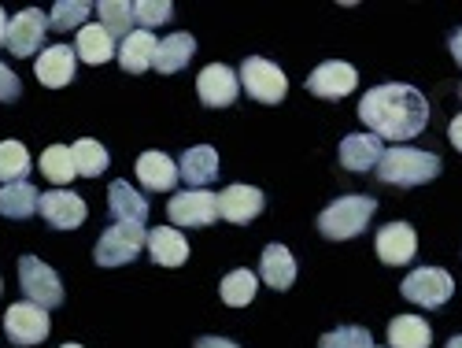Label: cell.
<instances>
[{
    "label": "cell",
    "instance_id": "obj_1",
    "mask_svg": "<svg viewBox=\"0 0 462 348\" xmlns=\"http://www.w3.org/2000/svg\"><path fill=\"white\" fill-rule=\"evenodd\" d=\"M359 119L370 127L374 137H389V141H407L418 137L430 123V100L421 97L414 86L389 82V86H374L359 100Z\"/></svg>",
    "mask_w": 462,
    "mask_h": 348
},
{
    "label": "cell",
    "instance_id": "obj_2",
    "mask_svg": "<svg viewBox=\"0 0 462 348\" xmlns=\"http://www.w3.org/2000/svg\"><path fill=\"white\" fill-rule=\"evenodd\" d=\"M440 167H444V164H440V156H433V152L396 145V148H389V152L381 156L377 178H381L384 185H403V189H411V185L433 182V178L440 174Z\"/></svg>",
    "mask_w": 462,
    "mask_h": 348
},
{
    "label": "cell",
    "instance_id": "obj_3",
    "mask_svg": "<svg viewBox=\"0 0 462 348\" xmlns=\"http://www.w3.org/2000/svg\"><path fill=\"white\" fill-rule=\"evenodd\" d=\"M377 212V201L366 197V193H348V197H337L322 215H319V230L329 238V241H348V238H359L366 222L374 219Z\"/></svg>",
    "mask_w": 462,
    "mask_h": 348
},
{
    "label": "cell",
    "instance_id": "obj_4",
    "mask_svg": "<svg viewBox=\"0 0 462 348\" xmlns=\"http://www.w3.org/2000/svg\"><path fill=\"white\" fill-rule=\"evenodd\" d=\"M148 245V230L144 226H134V222H115L111 230H104L97 249H93V259L100 267H126L141 256V249Z\"/></svg>",
    "mask_w": 462,
    "mask_h": 348
},
{
    "label": "cell",
    "instance_id": "obj_5",
    "mask_svg": "<svg viewBox=\"0 0 462 348\" xmlns=\"http://www.w3.org/2000/svg\"><path fill=\"white\" fill-rule=\"evenodd\" d=\"M241 86H245V93H248L252 100H259V104H278V100H285V93H289L285 71H282L278 63H271V60H263V56H248V60L241 63Z\"/></svg>",
    "mask_w": 462,
    "mask_h": 348
},
{
    "label": "cell",
    "instance_id": "obj_6",
    "mask_svg": "<svg viewBox=\"0 0 462 348\" xmlns=\"http://www.w3.org/2000/svg\"><path fill=\"white\" fill-rule=\"evenodd\" d=\"M19 286H23V293H26V300L30 304H37V307H60L63 304V282H60V275L49 267V263H42L37 256H19Z\"/></svg>",
    "mask_w": 462,
    "mask_h": 348
},
{
    "label": "cell",
    "instance_id": "obj_7",
    "mask_svg": "<svg viewBox=\"0 0 462 348\" xmlns=\"http://www.w3.org/2000/svg\"><path fill=\"white\" fill-rule=\"evenodd\" d=\"M400 293H403L411 304H421V307H440V304H448V300H451L455 282H451L448 270H440V267H414L411 275L403 278Z\"/></svg>",
    "mask_w": 462,
    "mask_h": 348
},
{
    "label": "cell",
    "instance_id": "obj_8",
    "mask_svg": "<svg viewBox=\"0 0 462 348\" xmlns=\"http://www.w3.org/2000/svg\"><path fill=\"white\" fill-rule=\"evenodd\" d=\"M167 215L174 226H211L218 219V193L211 189H185L167 201Z\"/></svg>",
    "mask_w": 462,
    "mask_h": 348
},
{
    "label": "cell",
    "instance_id": "obj_9",
    "mask_svg": "<svg viewBox=\"0 0 462 348\" xmlns=\"http://www.w3.org/2000/svg\"><path fill=\"white\" fill-rule=\"evenodd\" d=\"M359 86V74L352 63H344V60H326L311 71V79H307V89H311L315 97L322 100H344L352 89Z\"/></svg>",
    "mask_w": 462,
    "mask_h": 348
},
{
    "label": "cell",
    "instance_id": "obj_10",
    "mask_svg": "<svg viewBox=\"0 0 462 348\" xmlns=\"http://www.w3.org/2000/svg\"><path fill=\"white\" fill-rule=\"evenodd\" d=\"M5 334L15 344H42L49 337V312L30 304V300H19V304L8 307V315H5Z\"/></svg>",
    "mask_w": 462,
    "mask_h": 348
},
{
    "label": "cell",
    "instance_id": "obj_11",
    "mask_svg": "<svg viewBox=\"0 0 462 348\" xmlns=\"http://www.w3.org/2000/svg\"><path fill=\"white\" fill-rule=\"evenodd\" d=\"M45 30H49V15L37 12V8H26L8 23V42L5 45H8L12 56L26 60V56H33L37 49L45 45Z\"/></svg>",
    "mask_w": 462,
    "mask_h": 348
},
{
    "label": "cell",
    "instance_id": "obj_12",
    "mask_svg": "<svg viewBox=\"0 0 462 348\" xmlns=\"http://www.w3.org/2000/svg\"><path fill=\"white\" fill-rule=\"evenodd\" d=\"M37 212H42V219L56 230H74L86 222V201L79 197V193L70 189H52V193H42V201H37Z\"/></svg>",
    "mask_w": 462,
    "mask_h": 348
},
{
    "label": "cell",
    "instance_id": "obj_13",
    "mask_svg": "<svg viewBox=\"0 0 462 348\" xmlns=\"http://www.w3.org/2000/svg\"><path fill=\"white\" fill-rule=\"evenodd\" d=\"M197 93H200L204 108H229L241 93V79L226 63H208L197 79Z\"/></svg>",
    "mask_w": 462,
    "mask_h": 348
},
{
    "label": "cell",
    "instance_id": "obj_14",
    "mask_svg": "<svg viewBox=\"0 0 462 348\" xmlns=\"http://www.w3.org/2000/svg\"><path fill=\"white\" fill-rule=\"evenodd\" d=\"M418 252V234H414V226L407 222H389V226H381L377 230V256L389 263V267H403L411 263Z\"/></svg>",
    "mask_w": 462,
    "mask_h": 348
},
{
    "label": "cell",
    "instance_id": "obj_15",
    "mask_svg": "<svg viewBox=\"0 0 462 348\" xmlns=\"http://www.w3.org/2000/svg\"><path fill=\"white\" fill-rule=\"evenodd\" d=\"M74 67H79V56H74V49L70 45H52V49H45L42 56H37L33 74L42 79V86L63 89L74 79Z\"/></svg>",
    "mask_w": 462,
    "mask_h": 348
},
{
    "label": "cell",
    "instance_id": "obj_16",
    "mask_svg": "<svg viewBox=\"0 0 462 348\" xmlns=\"http://www.w3.org/2000/svg\"><path fill=\"white\" fill-rule=\"evenodd\" d=\"M263 204L266 201H263V193L255 185H229V189L218 193V215L229 219V222H237V226L252 222L263 212Z\"/></svg>",
    "mask_w": 462,
    "mask_h": 348
},
{
    "label": "cell",
    "instance_id": "obj_17",
    "mask_svg": "<svg viewBox=\"0 0 462 348\" xmlns=\"http://www.w3.org/2000/svg\"><path fill=\"white\" fill-rule=\"evenodd\" d=\"M381 156H384V145H381V137H374V134H348V137L340 141V167H344V171L363 174V171L377 167Z\"/></svg>",
    "mask_w": 462,
    "mask_h": 348
},
{
    "label": "cell",
    "instance_id": "obj_18",
    "mask_svg": "<svg viewBox=\"0 0 462 348\" xmlns=\"http://www.w3.org/2000/svg\"><path fill=\"white\" fill-rule=\"evenodd\" d=\"M137 182L144 185V189H152V193H171L174 189V182H178V164L167 156V152H141L137 156Z\"/></svg>",
    "mask_w": 462,
    "mask_h": 348
},
{
    "label": "cell",
    "instance_id": "obj_19",
    "mask_svg": "<svg viewBox=\"0 0 462 348\" xmlns=\"http://www.w3.org/2000/svg\"><path fill=\"white\" fill-rule=\"evenodd\" d=\"M259 278L271 286V289H278V293H285L292 282H296V256L285 249V245H266L263 249V256H259Z\"/></svg>",
    "mask_w": 462,
    "mask_h": 348
},
{
    "label": "cell",
    "instance_id": "obj_20",
    "mask_svg": "<svg viewBox=\"0 0 462 348\" xmlns=\"http://www.w3.org/2000/svg\"><path fill=\"white\" fill-rule=\"evenodd\" d=\"M107 212H111L115 222H134V226L148 222V201L130 182H111L107 185Z\"/></svg>",
    "mask_w": 462,
    "mask_h": 348
},
{
    "label": "cell",
    "instance_id": "obj_21",
    "mask_svg": "<svg viewBox=\"0 0 462 348\" xmlns=\"http://www.w3.org/2000/svg\"><path fill=\"white\" fill-rule=\"evenodd\" d=\"M178 178L189 182L192 189H200V185H211L218 178V152L211 145H197V148H189L181 164H178Z\"/></svg>",
    "mask_w": 462,
    "mask_h": 348
},
{
    "label": "cell",
    "instance_id": "obj_22",
    "mask_svg": "<svg viewBox=\"0 0 462 348\" xmlns=\"http://www.w3.org/2000/svg\"><path fill=\"white\" fill-rule=\"evenodd\" d=\"M148 252L160 267H181L189 259V241L174 226H156V230H148Z\"/></svg>",
    "mask_w": 462,
    "mask_h": 348
},
{
    "label": "cell",
    "instance_id": "obj_23",
    "mask_svg": "<svg viewBox=\"0 0 462 348\" xmlns=\"http://www.w3.org/2000/svg\"><path fill=\"white\" fill-rule=\"evenodd\" d=\"M156 49H160V42H156V37H152L148 30H134L130 37H123V45H119V63H123V71H130V74L148 71L152 63H156Z\"/></svg>",
    "mask_w": 462,
    "mask_h": 348
},
{
    "label": "cell",
    "instance_id": "obj_24",
    "mask_svg": "<svg viewBox=\"0 0 462 348\" xmlns=\"http://www.w3.org/2000/svg\"><path fill=\"white\" fill-rule=\"evenodd\" d=\"M192 52H197V37L178 30V33H171V37H163V42H160L156 63H152V67L163 71V74H174V71H181L192 60Z\"/></svg>",
    "mask_w": 462,
    "mask_h": 348
},
{
    "label": "cell",
    "instance_id": "obj_25",
    "mask_svg": "<svg viewBox=\"0 0 462 348\" xmlns=\"http://www.w3.org/2000/svg\"><path fill=\"white\" fill-rule=\"evenodd\" d=\"M37 201H42V193H37L30 182H12V185H0V215L5 219H30L37 212Z\"/></svg>",
    "mask_w": 462,
    "mask_h": 348
},
{
    "label": "cell",
    "instance_id": "obj_26",
    "mask_svg": "<svg viewBox=\"0 0 462 348\" xmlns=\"http://www.w3.org/2000/svg\"><path fill=\"white\" fill-rule=\"evenodd\" d=\"M74 56L86 60V63H107L115 56V42H111V33L100 26V23H89L79 30V42H74Z\"/></svg>",
    "mask_w": 462,
    "mask_h": 348
},
{
    "label": "cell",
    "instance_id": "obj_27",
    "mask_svg": "<svg viewBox=\"0 0 462 348\" xmlns=\"http://www.w3.org/2000/svg\"><path fill=\"white\" fill-rule=\"evenodd\" d=\"M389 344L393 348H430L433 330L421 315H396L389 323Z\"/></svg>",
    "mask_w": 462,
    "mask_h": 348
},
{
    "label": "cell",
    "instance_id": "obj_28",
    "mask_svg": "<svg viewBox=\"0 0 462 348\" xmlns=\"http://www.w3.org/2000/svg\"><path fill=\"white\" fill-rule=\"evenodd\" d=\"M255 289H259V278H255V270H248V267L229 270V275L222 278V286H218V293H222V300H226L229 307L252 304V300H255Z\"/></svg>",
    "mask_w": 462,
    "mask_h": 348
},
{
    "label": "cell",
    "instance_id": "obj_29",
    "mask_svg": "<svg viewBox=\"0 0 462 348\" xmlns=\"http://www.w3.org/2000/svg\"><path fill=\"white\" fill-rule=\"evenodd\" d=\"M97 15H100V26L111 33V42L115 37H130L134 33V5H126V0H100L97 5Z\"/></svg>",
    "mask_w": 462,
    "mask_h": 348
},
{
    "label": "cell",
    "instance_id": "obj_30",
    "mask_svg": "<svg viewBox=\"0 0 462 348\" xmlns=\"http://www.w3.org/2000/svg\"><path fill=\"white\" fill-rule=\"evenodd\" d=\"M70 156H74V171L82 178H100L107 171V148L93 137H82L70 145Z\"/></svg>",
    "mask_w": 462,
    "mask_h": 348
},
{
    "label": "cell",
    "instance_id": "obj_31",
    "mask_svg": "<svg viewBox=\"0 0 462 348\" xmlns=\"http://www.w3.org/2000/svg\"><path fill=\"white\" fill-rule=\"evenodd\" d=\"M30 174V152L23 141H0V182H26Z\"/></svg>",
    "mask_w": 462,
    "mask_h": 348
},
{
    "label": "cell",
    "instance_id": "obj_32",
    "mask_svg": "<svg viewBox=\"0 0 462 348\" xmlns=\"http://www.w3.org/2000/svg\"><path fill=\"white\" fill-rule=\"evenodd\" d=\"M37 167H42V174H45L49 182H56V185H67L74 174H79V171H74V156H70L67 145L45 148V152H42V164H37Z\"/></svg>",
    "mask_w": 462,
    "mask_h": 348
},
{
    "label": "cell",
    "instance_id": "obj_33",
    "mask_svg": "<svg viewBox=\"0 0 462 348\" xmlns=\"http://www.w3.org/2000/svg\"><path fill=\"white\" fill-rule=\"evenodd\" d=\"M93 5H86V0H60V5L52 8L49 15V26L56 33H67V30H82V19H89Z\"/></svg>",
    "mask_w": 462,
    "mask_h": 348
},
{
    "label": "cell",
    "instance_id": "obj_34",
    "mask_svg": "<svg viewBox=\"0 0 462 348\" xmlns=\"http://www.w3.org/2000/svg\"><path fill=\"white\" fill-rule=\"evenodd\" d=\"M171 15H174L171 0H137L134 5V23H137V30H148V33L163 23H171Z\"/></svg>",
    "mask_w": 462,
    "mask_h": 348
},
{
    "label": "cell",
    "instance_id": "obj_35",
    "mask_svg": "<svg viewBox=\"0 0 462 348\" xmlns=\"http://www.w3.org/2000/svg\"><path fill=\"white\" fill-rule=\"evenodd\" d=\"M319 348H374V337L366 326H337V330L322 334Z\"/></svg>",
    "mask_w": 462,
    "mask_h": 348
},
{
    "label": "cell",
    "instance_id": "obj_36",
    "mask_svg": "<svg viewBox=\"0 0 462 348\" xmlns=\"http://www.w3.org/2000/svg\"><path fill=\"white\" fill-rule=\"evenodd\" d=\"M19 93H23V82L15 79V71L0 63V100L12 104V100H19Z\"/></svg>",
    "mask_w": 462,
    "mask_h": 348
},
{
    "label": "cell",
    "instance_id": "obj_37",
    "mask_svg": "<svg viewBox=\"0 0 462 348\" xmlns=\"http://www.w3.org/2000/svg\"><path fill=\"white\" fill-rule=\"evenodd\" d=\"M192 348H237V344H234V341H226V337H200Z\"/></svg>",
    "mask_w": 462,
    "mask_h": 348
},
{
    "label": "cell",
    "instance_id": "obj_38",
    "mask_svg": "<svg viewBox=\"0 0 462 348\" xmlns=\"http://www.w3.org/2000/svg\"><path fill=\"white\" fill-rule=\"evenodd\" d=\"M448 137H451V145L462 152V115H455V119H451V127H448Z\"/></svg>",
    "mask_w": 462,
    "mask_h": 348
},
{
    "label": "cell",
    "instance_id": "obj_39",
    "mask_svg": "<svg viewBox=\"0 0 462 348\" xmlns=\"http://www.w3.org/2000/svg\"><path fill=\"white\" fill-rule=\"evenodd\" d=\"M451 56H455V63L462 67V26L451 33Z\"/></svg>",
    "mask_w": 462,
    "mask_h": 348
},
{
    "label": "cell",
    "instance_id": "obj_40",
    "mask_svg": "<svg viewBox=\"0 0 462 348\" xmlns=\"http://www.w3.org/2000/svg\"><path fill=\"white\" fill-rule=\"evenodd\" d=\"M8 42V15H5V8H0V45Z\"/></svg>",
    "mask_w": 462,
    "mask_h": 348
},
{
    "label": "cell",
    "instance_id": "obj_41",
    "mask_svg": "<svg viewBox=\"0 0 462 348\" xmlns=\"http://www.w3.org/2000/svg\"><path fill=\"white\" fill-rule=\"evenodd\" d=\"M448 348H462V334H458V337H451V341H448Z\"/></svg>",
    "mask_w": 462,
    "mask_h": 348
},
{
    "label": "cell",
    "instance_id": "obj_42",
    "mask_svg": "<svg viewBox=\"0 0 462 348\" xmlns=\"http://www.w3.org/2000/svg\"><path fill=\"white\" fill-rule=\"evenodd\" d=\"M60 348H82V344H60Z\"/></svg>",
    "mask_w": 462,
    "mask_h": 348
},
{
    "label": "cell",
    "instance_id": "obj_43",
    "mask_svg": "<svg viewBox=\"0 0 462 348\" xmlns=\"http://www.w3.org/2000/svg\"><path fill=\"white\" fill-rule=\"evenodd\" d=\"M0 293H5V282H0Z\"/></svg>",
    "mask_w": 462,
    "mask_h": 348
},
{
    "label": "cell",
    "instance_id": "obj_44",
    "mask_svg": "<svg viewBox=\"0 0 462 348\" xmlns=\"http://www.w3.org/2000/svg\"><path fill=\"white\" fill-rule=\"evenodd\" d=\"M458 93H462V89H458Z\"/></svg>",
    "mask_w": 462,
    "mask_h": 348
}]
</instances>
